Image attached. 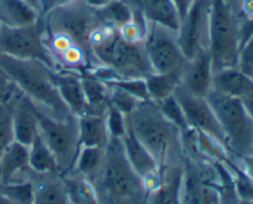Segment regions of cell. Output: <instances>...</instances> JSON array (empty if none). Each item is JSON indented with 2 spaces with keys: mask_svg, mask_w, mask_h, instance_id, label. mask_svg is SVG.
<instances>
[{
  "mask_svg": "<svg viewBox=\"0 0 253 204\" xmlns=\"http://www.w3.org/2000/svg\"><path fill=\"white\" fill-rule=\"evenodd\" d=\"M0 73L6 77L35 108L46 115L58 120L74 115L57 89L53 71L43 62L0 53Z\"/></svg>",
  "mask_w": 253,
  "mask_h": 204,
  "instance_id": "7a4b0ae2",
  "label": "cell"
},
{
  "mask_svg": "<svg viewBox=\"0 0 253 204\" xmlns=\"http://www.w3.org/2000/svg\"><path fill=\"white\" fill-rule=\"evenodd\" d=\"M0 193L14 204H34V185L31 180L0 185Z\"/></svg>",
  "mask_w": 253,
  "mask_h": 204,
  "instance_id": "f1b7e54d",
  "label": "cell"
},
{
  "mask_svg": "<svg viewBox=\"0 0 253 204\" xmlns=\"http://www.w3.org/2000/svg\"><path fill=\"white\" fill-rule=\"evenodd\" d=\"M0 204H14V203H12L11 201L7 200L5 196H2L1 193H0Z\"/></svg>",
  "mask_w": 253,
  "mask_h": 204,
  "instance_id": "b9f144b4",
  "label": "cell"
},
{
  "mask_svg": "<svg viewBox=\"0 0 253 204\" xmlns=\"http://www.w3.org/2000/svg\"><path fill=\"white\" fill-rule=\"evenodd\" d=\"M156 104H157V106L160 108V110L162 111L163 115L182 131L183 138L192 130V129L189 128V125H188L187 119H185L184 113H183V109L180 108L179 103H178L177 99L174 98V96L169 97V98L165 99V101Z\"/></svg>",
  "mask_w": 253,
  "mask_h": 204,
  "instance_id": "83f0119b",
  "label": "cell"
},
{
  "mask_svg": "<svg viewBox=\"0 0 253 204\" xmlns=\"http://www.w3.org/2000/svg\"><path fill=\"white\" fill-rule=\"evenodd\" d=\"M91 51L98 66L106 67L118 78H146L153 73L145 42L126 40L115 27L101 25L93 35Z\"/></svg>",
  "mask_w": 253,
  "mask_h": 204,
  "instance_id": "277c9868",
  "label": "cell"
},
{
  "mask_svg": "<svg viewBox=\"0 0 253 204\" xmlns=\"http://www.w3.org/2000/svg\"><path fill=\"white\" fill-rule=\"evenodd\" d=\"M132 9L137 10L151 24H157L178 32L180 16L172 0H126Z\"/></svg>",
  "mask_w": 253,
  "mask_h": 204,
  "instance_id": "2e32d148",
  "label": "cell"
},
{
  "mask_svg": "<svg viewBox=\"0 0 253 204\" xmlns=\"http://www.w3.org/2000/svg\"><path fill=\"white\" fill-rule=\"evenodd\" d=\"M30 6L34 7L37 12H39V4H40V0H25ZM40 15V14H39Z\"/></svg>",
  "mask_w": 253,
  "mask_h": 204,
  "instance_id": "60d3db41",
  "label": "cell"
},
{
  "mask_svg": "<svg viewBox=\"0 0 253 204\" xmlns=\"http://www.w3.org/2000/svg\"><path fill=\"white\" fill-rule=\"evenodd\" d=\"M211 0H193L177 32L180 50L187 59L209 50Z\"/></svg>",
  "mask_w": 253,
  "mask_h": 204,
  "instance_id": "30bf717a",
  "label": "cell"
},
{
  "mask_svg": "<svg viewBox=\"0 0 253 204\" xmlns=\"http://www.w3.org/2000/svg\"><path fill=\"white\" fill-rule=\"evenodd\" d=\"M14 140L29 148L39 133V121L31 103L19 91L11 98Z\"/></svg>",
  "mask_w": 253,
  "mask_h": 204,
  "instance_id": "9a60e30c",
  "label": "cell"
},
{
  "mask_svg": "<svg viewBox=\"0 0 253 204\" xmlns=\"http://www.w3.org/2000/svg\"><path fill=\"white\" fill-rule=\"evenodd\" d=\"M30 180L34 185V204H73L59 173L39 175L32 172Z\"/></svg>",
  "mask_w": 253,
  "mask_h": 204,
  "instance_id": "e0dca14e",
  "label": "cell"
},
{
  "mask_svg": "<svg viewBox=\"0 0 253 204\" xmlns=\"http://www.w3.org/2000/svg\"><path fill=\"white\" fill-rule=\"evenodd\" d=\"M173 96L179 103L180 108L183 109V113H184L190 129L202 131V133L211 136L227 149L224 131H222L211 106L208 103L207 98L194 96L180 86L175 89Z\"/></svg>",
  "mask_w": 253,
  "mask_h": 204,
  "instance_id": "8fae6325",
  "label": "cell"
},
{
  "mask_svg": "<svg viewBox=\"0 0 253 204\" xmlns=\"http://www.w3.org/2000/svg\"><path fill=\"white\" fill-rule=\"evenodd\" d=\"M54 83L62 99L74 115L85 113L86 102L81 83V74L71 71L53 72Z\"/></svg>",
  "mask_w": 253,
  "mask_h": 204,
  "instance_id": "d6986e66",
  "label": "cell"
},
{
  "mask_svg": "<svg viewBox=\"0 0 253 204\" xmlns=\"http://www.w3.org/2000/svg\"><path fill=\"white\" fill-rule=\"evenodd\" d=\"M253 37V16L240 17L239 25V39H240V49Z\"/></svg>",
  "mask_w": 253,
  "mask_h": 204,
  "instance_id": "e575fe53",
  "label": "cell"
},
{
  "mask_svg": "<svg viewBox=\"0 0 253 204\" xmlns=\"http://www.w3.org/2000/svg\"><path fill=\"white\" fill-rule=\"evenodd\" d=\"M172 1L174 2L175 7H177L178 14H179L180 16V21H182V19L185 16V14H187L188 9H189L193 0H172Z\"/></svg>",
  "mask_w": 253,
  "mask_h": 204,
  "instance_id": "f35d334b",
  "label": "cell"
},
{
  "mask_svg": "<svg viewBox=\"0 0 253 204\" xmlns=\"http://www.w3.org/2000/svg\"><path fill=\"white\" fill-rule=\"evenodd\" d=\"M250 77H251V78H252V79H253V71H252V72H251V74H250Z\"/></svg>",
  "mask_w": 253,
  "mask_h": 204,
  "instance_id": "7bdbcfd3",
  "label": "cell"
},
{
  "mask_svg": "<svg viewBox=\"0 0 253 204\" xmlns=\"http://www.w3.org/2000/svg\"><path fill=\"white\" fill-rule=\"evenodd\" d=\"M240 157H241L242 161V170L249 175L250 178L253 180V153L240 156Z\"/></svg>",
  "mask_w": 253,
  "mask_h": 204,
  "instance_id": "74e56055",
  "label": "cell"
},
{
  "mask_svg": "<svg viewBox=\"0 0 253 204\" xmlns=\"http://www.w3.org/2000/svg\"><path fill=\"white\" fill-rule=\"evenodd\" d=\"M96 10L101 22L115 29H121L133 20V11L126 0H114Z\"/></svg>",
  "mask_w": 253,
  "mask_h": 204,
  "instance_id": "484cf974",
  "label": "cell"
},
{
  "mask_svg": "<svg viewBox=\"0 0 253 204\" xmlns=\"http://www.w3.org/2000/svg\"><path fill=\"white\" fill-rule=\"evenodd\" d=\"M105 83L108 86L118 87V88L127 92L128 94L137 98L140 102H151L145 78H119L105 82Z\"/></svg>",
  "mask_w": 253,
  "mask_h": 204,
  "instance_id": "4dcf8cb0",
  "label": "cell"
},
{
  "mask_svg": "<svg viewBox=\"0 0 253 204\" xmlns=\"http://www.w3.org/2000/svg\"><path fill=\"white\" fill-rule=\"evenodd\" d=\"M211 89L241 101L253 93V79L237 67L225 68L212 74Z\"/></svg>",
  "mask_w": 253,
  "mask_h": 204,
  "instance_id": "ac0fdd59",
  "label": "cell"
},
{
  "mask_svg": "<svg viewBox=\"0 0 253 204\" xmlns=\"http://www.w3.org/2000/svg\"><path fill=\"white\" fill-rule=\"evenodd\" d=\"M145 49L153 73H170L183 68L187 58L180 50L177 32L148 22Z\"/></svg>",
  "mask_w": 253,
  "mask_h": 204,
  "instance_id": "9c48e42d",
  "label": "cell"
},
{
  "mask_svg": "<svg viewBox=\"0 0 253 204\" xmlns=\"http://www.w3.org/2000/svg\"><path fill=\"white\" fill-rule=\"evenodd\" d=\"M207 101L224 131L229 151L237 156L253 153V120L242 102L212 89Z\"/></svg>",
  "mask_w": 253,
  "mask_h": 204,
  "instance_id": "8992f818",
  "label": "cell"
},
{
  "mask_svg": "<svg viewBox=\"0 0 253 204\" xmlns=\"http://www.w3.org/2000/svg\"><path fill=\"white\" fill-rule=\"evenodd\" d=\"M11 101V99H10ZM0 102V156L5 149L14 141L12 133V108L11 102Z\"/></svg>",
  "mask_w": 253,
  "mask_h": 204,
  "instance_id": "1f68e13d",
  "label": "cell"
},
{
  "mask_svg": "<svg viewBox=\"0 0 253 204\" xmlns=\"http://www.w3.org/2000/svg\"><path fill=\"white\" fill-rule=\"evenodd\" d=\"M106 115V114H105ZM105 115L83 113L77 116L81 148L105 149L110 141Z\"/></svg>",
  "mask_w": 253,
  "mask_h": 204,
  "instance_id": "ffe728a7",
  "label": "cell"
},
{
  "mask_svg": "<svg viewBox=\"0 0 253 204\" xmlns=\"http://www.w3.org/2000/svg\"><path fill=\"white\" fill-rule=\"evenodd\" d=\"M183 163L161 170V180L151 192L148 204H180Z\"/></svg>",
  "mask_w": 253,
  "mask_h": 204,
  "instance_id": "44dd1931",
  "label": "cell"
},
{
  "mask_svg": "<svg viewBox=\"0 0 253 204\" xmlns=\"http://www.w3.org/2000/svg\"><path fill=\"white\" fill-rule=\"evenodd\" d=\"M31 175L29 148L14 140L0 156V185L30 181Z\"/></svg>",
  "mask_w": 253,
  "mask_h": 204,
  "instance_id": "5bb4252c",
  "label": "cell"
},
{
  "mask_svg": "<svg viewBox=\"0 0 253 204\" xmlns=\"http://www.w3.org/2000/svg\"><path fill=\"white\" fill-rule=\"evenodd\" d=\"M237 68L246 73L247 76L253 71V37L249 40L244 46L240 49Z\"/></svg>",
  "mask_w": 253,
  "mask_h": 204,
  "instance_id": "836d02e7",
  "label": "cell"
},
{
  "mask_svg": "<svg viewBox=\"0 0 253 204\" xmlns=\"http://www.w3.org/2000/svg\"><path fill=\"white\" fill-rule=\"evenodd\" d=\"M39 20V12L25 0H0V26H29Z\"/></svg>",
  "mask_w": 253,
  "mask_h": 204,
  "instance_id": "603a6c76",
  "label": "cell"
},
{
  "mask_svg": "<svg viewBox=\"0 0 253 204\" xmlns=\"http://www.w3.org/2000/svg\"><path fill=\"white\" fill-rule=\"evenodd\" d=\"M109 87V105H111L113 108L118 109L119 111H121L125 115L132 113L136 109V106L138 105L142 102L138 101L137 98H135L133 96L128 94L127 92L123 91V89L118 88V87Z\"/></svg>",
  "mask_w": 253,
  "mask_h": 204,
  "instance_id": "f546056e",
  "label": "cell"
},
{
  "mask_svg": "<svg viewBox=\"0 0 253 204\" xmlns=\"http://www.w3.org/2000/svg\"><path fill=\"white\" fill-rule=\"evenodd\" d=\"M0 53L22 59H37L47 64L53 72L58 71L44 44L40 20L29 26H0Z\"/></svg>",
  "mask_w": 253,
  "mask_h": 204,
  "instance_id": "ba28073f",
  "label": "cell"
},
{
  "mask_svg": "<svg viewBox=\"0 0 253 204\" xmlns=\"http://www.w3.org/2000/svg\"><path fill=\"white\" fill-rule=\"evenodd\" d=\"M17 92V88L6 78L0 73V102L1 103H6L9 102L15 93Z\"/></svg>",
  "mask_w": 253,
  "mask_h": 204,
  "instance_id": "d590c367",
  "label": "cell"
},
{
  "mask_svg": "<svg viewBox=\"0 0 253 204\" xmlns=\"http://www.w3.org/2000/svg\"><path fill=\"white\" fill-rule=\"evenodd\" d=\"M121 143L130 166L145 181L150 192H152L161 180V168L158 163L146 150L145 146L136 139L131 129L128 128V124L126 134L121 138Z\"/></svg>",
  "mask_w": 253,
  "mask_h": 204,
  "instance_id": "7c38bea8",
  "label": "cell"
},
{
  "mask_svg": "<svg viewBox=\"0 0 253 204\" xmlns=\"http://www.w3.org/2000/svg\"><path fill=\"white\" fill-rule=\"evenodd\" d=\"M105 118L110 138H123L127 130V115L109 105Z\"/></svg>",
  "mask_w": 253,
  "mask_h": 204,
  "instance_id": "d6a6232c",
  "label": "cell"
},
{
  "mask_svg": "<svg viewBox=\"0 0 253 204\" xmlns=\"http://www.w3.org/2000/svg\"><path fill=\"white\" fill-rule=\"evenodd\" d=\"M88 5H90L91 7H95V9H99V7L105 6L109 2L114 1V0H84Z\"/></svg>",
  "mask_w": 253,
  "mask_h": 204,
  "instance_id": "ab89813d",
  "label": "cell"
},
{
  "mask_svg": "<svg viewBox=\"0 0 253 204\" xmlns=\"http://www.w3.org/2000/svg\"><path fill=\"white\" fill-rule=\"evenodd\" d=\"M128 128L152 155L160 168L182 165L184 143L182 131L170 123L153 102H142L127 115Z\"/></svg>",
  "mask_w": 253,
  "mask_h": 204,
  "instance_id": "3957f363",
  "label": "cell"
},
{
  "mask_svg": "<svg viewBox=\"0 0 253 204\" xmlns=\"http://www.w3.org/2000/svg\"><path fill=\"white\" fill-rule=\"evenodd\" d=\"M81 83L86 102L85 113L105 115L109 106V87L90 72L81 74Z\"/></svg>",
  "mask_w": 253,
  "mask_h": 204,
  "instance_id": "7402d4cb",
  "label": "cell"
},
{
  "mask_svg": "<svg viewBox=\"0 0 253 204\" xmlns=\"http://www.w3.org/2000/svg\"><path fill=\"white\" fill-rule=\"evenodd\" d=\"M98 204H148L151 192L125 156L121 139L111 138L101 167L85 178Z\"/></svg>",
  "mask_w": 253,
  "mask_h": 204,
  "instance_id": "6da1fadb",
  "label": "cell"
},
{
  "mask_svg": "<svg viewBox=\"0 0 253 204\" xmlns=\"http://www.w3.org/2000/svg\"><path fill=\"white\" fill-rule=\"evenodd\" d=\"M212 64L209 50L187 59L180 72V87L197 97L207 98L211 91Z\"/></svg>",
  "mask_w": 253,
  "mask_h": 204,
  "instance_id": "4fadbf2b",
  "label": "cell"
},
{
  "mask_svg": "<svg viewBox=\"0 0 253 204\" xmlns=\"http://www.w3.org/2000/svg\"><path fill=\"white\" fill-rule=\"evenodd\" d=\"M32 108L39 121V134L53 155L59 175H68L73 171L81 150L77 115L58 120L46 115L34 105Z\"/></svg>",
  "mask_w": 253,
  "mask_h": 204,
  "instance_id": "52a82bcc",
  "label": "cell"
},
{
  "mask_svg": "<svg viewBox=\"0 0 253 204\" xmlns=\"http://www.w3.org/2000/svg\"><path fill=\"white\" fill-rule=\"evenodd\" d=\"M104 157H105V149L82 146L76 165L71 173H76L84 178L91 177L101 167Z\"/></svg>",
  "mask_w": 253,
  "mask_h": 204,
  "instance_id": "4316f807",
  "label": "cell"
},
{
  "mask_svg": "<svg viewBox=\"0 0 253 204\" xmlns=\"http://www.w3.org/2000/svg\"><path fill=\"white\" fill-rule=\"evenodd\" d=\"M236 1H239V2H241V1H244V0H236Z\"/></svg>",
  "mask_w": 253,
  "mask_h": 204,
  "instance_id": "ee69618b",
  "label": "cell"
},
{
  "mask_svg": "<svg viewBox=\"0 0 253 204\" xmlns=\"http://www.w3.org/2000/svg\"><path fill=\"white\" fill-rule=\"evenodd\" d=\"M180 71L170 73H151L145 78L151 102L160 103L174 94L180 86Z\"/></svg>",
  "mask_w": 253,
  "mask_h": 204,
  "instance_id": "cb8c5ba5",
  "label": "cell"
},
{
  "mask_svg": "<svg viewBox=\"0 0 253 204\" xmlns=\"http://www.w3.org/2000/svg\"><path fill=\"white\" fill-rule=\"evenodd\" d=\"M69 0H40L39 4V14L40 17L44 16L48 12H51L52 10H54L56 7L61 6V5L66 4Z\"/></svg>",
  "mask_w": 253,
  "mask_h": 204,
  "instance_id": "8d00e7d4",
  "label": "cell"
},
{
  "mask_svg": "<svg viewBox=\"0 0 253 204\" xmlns=\"http://www.w3.org/2000/svg\"><path fill=\"white\" fill-rule=\"evenodd\" d=\"M240 16L231 0H211L210 44L212 72L237 67Z\"/></svg>",
  "mask_w": 253,
  "mask_h": 204,
  "instance_id": "5b68a950",
  "label": "cell"
},
{
  "mask_svg": "<svg viewBox=\"0 0 253 204\" xmlns=\"http://www.w3.org/2000/svg\"><path fill=\"white\" fill-rule=\"evenodd\" d=\"M29 166L32 172L39 175L59 173L53 155L39 133L29 146Z\"/></svg>",
  "mask_w": 253,
  "mask_h": 204,
  "instance_id": "d4e9b609",
  "label": "cell"
}]
</instances>
